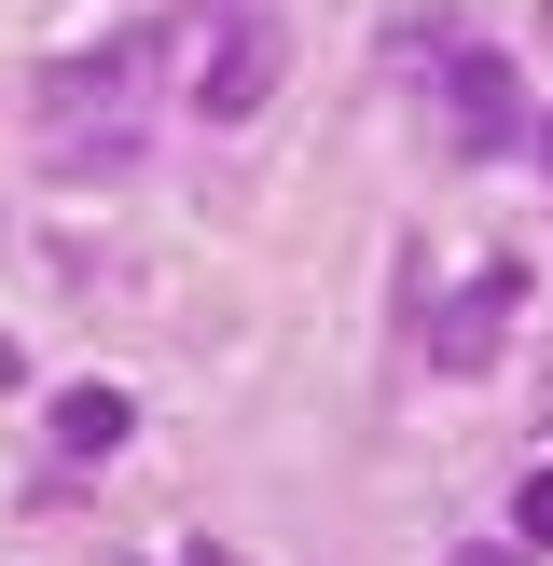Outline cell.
<instances>
[{
  "label": "cell",
  "instance_id": "6da1fadb",
  "mask_svg": "<svg viewBox=\"0 0 553 566\" xmlns=\"http://www.w3.org/2000/svg\"><path fill=\"white\" fill-rule=\"evenodd\" d=\"M166 55H180V28H125V42L55 55V70L28 83V111H42V138H55V180H125L138 166L153 97H166Z\"/></svg>",
  "mask_w": 553,
  "mask_h": 566
},
{
  "label": "cell",
  "instance_id": "7a4b0ae2",
  "mask_svg": "<svg viewBox=\"0 0 553 566\" xmlns=\"http://www.w3.org/2000/svg\"><path fill=\"white\" fill-rule=\"evenodd\" d=\"M429 83H442V153H457V166H498V153H512V125H525V70H512L498 42H442Z\"/></svg>",
  "mask_w": 553,
  "mask_h": 566
},
{
  "label": "cell",
  "instance_id": "3957f363",
  "mask_svg": "<svg viewBox=\"0 0 553 566\" xmlns=\"http://www.w3.org/2000/svg\"><path fill=\"white\" fill-rule=\"evenodd\" d=\"M276 70H291V28H276V0H221L208 70H194V111H208V125H249V111L276 97Z\"/></svg>",
  "mask_w": 553,
  "mask_h": 566
},
{
  "label": "cell",
  "instance_id": "277c9868",
  "mask_svg": "<svg viewBox=\"0 0 553 566\" xmlns=\"http://www.w3.org/2000/svg\"><path fill=\"white\" fill-rule=\"evenodd\" d=\"M512 304H525V276H512V263H484V276H470V291L429 318V359H442V374H484L498 332H512Z\"/></svg>",
  "mask_w": 553,
  "mask_h": 566
},
{
  "label": "cell",
  "instance_id": "5b68a950",
  "mask_svg": "<svg viewBox=\"0 0 553 566\" xmlns=\"http://www.w3.org/2000/svg\"><path fill=\"white\" fill-rule=\"evenodd\" d=\"M42 429H55V470H83V457H111V442H125L138 415H125V387H70V401L42 415Z\"/></svg>",
  "mask_w": 553,
  "mask_h": 566
},
{
  "label": "cell",
  "instance_id": "8992f818",
  "mask_svg": "<svg viewBox=\"0 0 553 566\" xmlns=\"http://www.w3.org/2000/svg\"><path fill=\"white\" fill-rule=\"evenodd\" d=\"M512 539L553 553V470H525V484H512Z\"/></svg>",
  "mask_w": 553,
  "mask_h": 566
},
{
  "label": "cell",
  "instance_id": "52a82bcc",
  "mask_svg": "<svg viewBox=\"0 0 553 566\" xmlns=\"http://www.w3.org/2000/svg\"><path fill=\"white\" fill-rule=\"evenodd\" d=\"M457 566H525V539H470V553H457Z\"/></svg>",
  "mask_w": 553,
  "mask_h": 566
},
{
  "label": "cell",
  "instance_id": "ba28073f",
  "mask_svg": "<svg viewBox=\"0 0 553 566\" xmlns=\"http://www.w3.org/2000/svg\"><path fill=\"white\" fill-rule=\"evenodd\" d=\"M525 153H540V180H553V111H525Z\"/></svg>",
  "mask_w": 553,
  "mask_h": 566
},
{
  "label": "cell",
  "instance_id": "9c48e42d",
  "mask_svg": "<svg viewBox=\"0 0 553 566\" xmlns=\"http://www.w3.org/2000/svg\"><path fill=\"white\" fill-rule=\"evenodd\" d=\"M180 566H249V553H221V539H180Z\"/></svg>",
  "mask_w": 553,
  "mask_h": 566
},
{
  "label": "cell",
  "instance_id": "30bf717a",
  "mask_svg": "<svg viewBox=\"0 0 553 566\" xmlns=\"http://www.w3.org/2000/svg\"><path fill=\"white\" fill-rule=\"evenodd\" d=\"M0 387H28V359H14V346H0Z\"/></svg>",
  "mask_w": 553,
  "mask_h": 566
}]
</instances>
